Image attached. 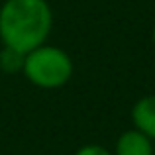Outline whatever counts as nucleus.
<instances>
[{
  "mask_svg": "<svg viewBox=\"0 0 155 155\" xmlns=\"http://www.w3.org/2000/svg\"><path fill=\"white\" fill-rule=\"evenodd\" d=\"M116 155H153V145L140 130L124 132L116 141Z\"/></svg>",
  "mask_w": 155,
  "mask_h": 155,
  "instance_id": "20e7f679",
  "label": "nucleus"
},
{
  "mask_svg": "<svg viewBox=\"0 0 155 155\" xmlns=\"http://www.w3.org/2000/svg\"><path fill=\"white\" fill-rule=\"evenodd\" d=\"M53 16L45 0H6L0 8V39L4 47L30 53L43 45Z\"/></svg>",
  "mask_w": 155,
  "mask_h": 155,
  "instance_id": "f257e3e1",
  "label": "nucleus"
},
{
  "mask_svg": "<svg viewBox=\"0 0 155 155\" xmlns=\"http://www.w3.org/2000/svg\"><path fill=\"white\" fill-rule=\"evenodd\" d=\"M24 53L12 49V47H4L2 53H0V67L4 69L6 73H16L22 71L24 67Z\"/></svg>",
  "mask_w": 155,
  "mask_h": 155,
  "instance_id": "39448f33",
  "label": "nucleus"
},
{
  "mask_svg": "<svg viewBox=\"0 0 155 155\" xmlns=\"http://www.w3.org/2000/svg\"><path fill=\"white\" fill-rule=\"evenodd\" d=\"M22 73L30 83L41 88H59L71 79V57L59 47L39 45L24 57Z\"/></svg>",
  "mask_w": 155,
  "mask_h": 155,
  "instance_id": "f03ea898",
  "label": "nucleus"
},
{
  "mask_svg": "<svg viewBox=\"0 0 155 155\" xmlns=\"http://www.w3.org/2000/svg\"><path fill=\"white\" fill-rule=\"evenodd\" d=\"M75 155H112V153L108 149H104L102 145H84Z\"/></svg>",
  "mask_w": 155,
  "mask_h": 155,
  "instance_id": "423d86ee",
  "label": "nucleus"
},
{
  "mask_svg": "<svg viewBox=\"0 0 155 155\" xmlns=\"http://www.w3.org/2000/svg\"><path fill=\"white\" fill-rule=\"evenodd\" d=\"M132 122L136 126V130L145 134L149 140H155V94L143 96L141 100H137L134 104Z\"/></svg>",
  "mask_w": 155,
  "mask_h": 155,
  "instance_id": "7ed1b4c3",
  "label": "nucleus"
},
{
  "mask_svg": "<svg viewBox=\"0 0 155 155\" xmlns=\"http://www.w3.org/2000/svg\"><path fill=\"white\" fill-rule=\"evenodd\" d=\"M153 43H155V28H153Z\"/></svg>",
  "mask_w": 155,
  "mask_h": 155,
  "instance_id": "0eeeda50",
  "label": "nucleus"
}]
</instances>
